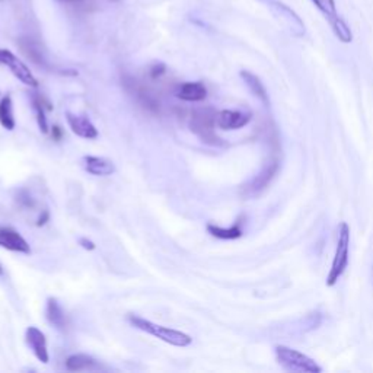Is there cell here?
<instances>
[{
	"label": "cell",
	"instance_id": "6da1fadb",
	"mask_svg": "<svg viewBox=\"0 0 373 373\" xmlns=\"http://www.w3.org/2000/svg\"><path fill=\"white\" fill-rule=\"evenodd\" d=\"M128 323L132 324L135 328H137L143 332L151 334V335H154V337L162 340L163 343H168V344L175 346V347H186L193 343V339L190 337L189 334L174 330V328H168V327L154 324L152 321H147L137 315H130Z\"/></svg>",
	"mask_w": 373,
	"mask_h": 373
},
{
	"label": "cell",
	"instance_id": "7a4b0ae2",
	"mask_svg": "<svg viewBox=\"0 0 373 373\" xmlns=\"http://www.w3.org/2000/svg\"><path fill=\"white\" fill-rule=\"evenodd\" d=\"M216 117H217V111L215 108L206 107V108H198L193 111L191 121H190L191 132L201 142L212 144V146L223 144L222 139L216 135V130H215Z\"/></svg>",
	"mask_w": 373,
	"mask_h": 373
},
{
	"label": "cell",
	"instance_id": "3957f363",
	"mask_svg": "<svg viewBox=\"0 0 373 373\" xmlns=\"http://www.w3.org/2000/svg\"><path fill=\"white\" fill-rule=\"evenodd\" d=\"M348 250H350V226L346 222H343L339 229L337 248H335L332 266L327 277V286L332 287L339 282V278L344 274L348 266Z\"/></svg>",
	"mask_w": 373,
	"mask_h": 373
},
{
	"label": "cell",
	"instance_id": "277c9868",
	"mask_svg": "<svg viewBox=\"0 0 373 373\" xmlns=\"http://www.w3.org/2000/svg\"><path fill=\"white\" fill-rule=\"evenodd\" d=\"M276 356L278 363L292 372H306V373H321L323 367L306 354L286 346H276Z\"/></svg>",
	"mask_w": 373,
	"mask_h": 373
},
{
	"label": "cell",
	"instance_id": "5b68a950",
	"mask_svg": "<svg viewBox=\"0 0 373 373\" xmlns=\"http://www.w3.org/2000/svg\"><path fill=\"white\" fill-rule=\"evenodd\" d=\"M121 82H123L124 89L136 100V102L140 107L147 109L149 113H155V114L159 113L161 101H159L156 93L151 88L146 86L144 83H142L136 78L130 76V74H123Z\"/></svg>",
	"mask_w": 373,
	"mask_h": 373
},
{
	"label": "cell",
	"instance_id": "8992f818",
	"mask_svg": "<svg viewBox=\"0 0 373 373\" xmlns=\"http://www.w3.org/2000/svg\"><path fill=\"white\" fill-rule=\"evenodd\" d=\"M263 2L267 5L270 12L280 22V25H283L292 35L294 36L305 35V24L301 20V16L292 8H289L283 2H280V0H263Z\"/></svg>",
	"mask_w": 373,
	"mask_h": 373
},
{
	"label": "cell",
	"instance_id": "52a82bcc",
	"mask_svg": "<svg viewBox=\"0 0 373 373\" xmlns=\"http://www.w3.org/2000/svg\"><path fill=\"white\" fill-rule=\"evenodd\" d=\"M0 65L8 67L13 76L24 85L31 88L39 86V81H36L29 67L20 57H16L11 50L0 48Z\"/></svg>",
	"mask_w": 373,
	"mask_h": 373
},
{
	"label": "cell",
	"instance_id": "ba28073f",
	"mask_svg": "<svg viewBox=\"0 0 373 373\" xmlns=\"http://www.w3.org/2000/svg\"><path fill=\"white\" fill-rule=\"evenodd\" d=\"M277 172H278V161L273 159L248 184L242 186V196L244 197L259 196L270 185Z\"/></svg>",
	"mask_w": 373,
	"mask_h": 373
},
{
	"label": "cell",
	"instance_id": "9c48e42d",
	"mask_svg": "<svg viewBox=\"0 0 373 373\" xmlns=\"http://www.w3.org/2000/svg\"><path fill=\"white\" fill-rule=\"evenodd\" d=\"M25 341L31 351L34 353V356L39 359L41 363L47 365L50 362V354L47 348V339L46 334L36 327H28L25 332Z\"/></svg>",
	"mask_w": 373,
	"mask_h": 373
},
{
	"label": "cell",
	"instance_id": "30bf717a",
	"mask_svg": "<svg viewBox=\"0 0 373 373\" xmlns=\"http://www.w3.org/2000/svg\"><path fill=\"white\" fill-rule=\"evenodd\" d=\"M0 247L12 252L31 254V248L27 239L11 226L0 225Z\"/></svg>",
	"mask_w": 373,
	"mask_h": 373
},
{
	"label": "cell",
	"instance_id": "8fae6325",
	"mask_svg": "<svg viewBox=\"0 0 373 373\" xmlns=\"http://www.w3.org/2000/svg\"><path fill=\"white\" fill-rule=\"evenodd\" d=\"M251 121V114L236 109H223L217 113L216 124L222 130H238L245 127Z\"/></svg>",
	"mask_w": 373,
	"mask_h": 373
},
{
	"label": "cell",
	"instance_id": "7c38bea8",
	"mask_svg": "<svg viewBox=\"0 0 373 373\" xmlns=\"http://www.w3.org/2000/svg\"><path fill=\"white\" fill-rule=\"evenodd\" d=\"M66 120L69 123V127L72 128V132L86 140H93L98 137V130L97 127L92 124V121L86 116H79V114H66Z\"/></svg>",
	"mask_w": 373,
	"mask_h": 373
},
{
	"label": "cell",
	"instance_id": "4fadbf2b",
	"mask_svg": "<svg viewBox=\"0 0 373 373\" xmlns=\"http://www.w3.org/2000/svg\"><path fill=\"white\" fill-rule=\"evenodd\" d=\"M177 98L186 102H200L208 98V89L201 82H185L175 90Z\"/></svg>",
	"mask_w": 373,
	"mask_h": 373
},
{
	"label": "cell",
	"instance_id": "5bb4252c",
	"mask_svg": "<svg viewBox=\"0 0 373 373\" xmlns=\"http://www.w3.org/2000/svg\"><path fill=\"white\" fill-rule=\"evenodd\" d=\"M85 171L95 177H108L116 172L114 163L100 156H85L83 158Z\"/></svg>",
	"mask_w": 373,
	"mask_h": 373
},
{
	"label": "cell",
	"instance_id": "9a60e30c",
	"mask_svg": "<svg viewBox=\"0 0 373 373\" xmlns=\"http://www.w3.org/2000/svg\"><path fill=\"white\" fill-rule=\"evenodd\" d=\"M46 315H47V320L51 325H54L57 330L65 331L69 325L67 321V316L62 308V305L59 304V301L55 299V297H48L47 301V309H46Z\"/></svg>",
	"mask_w": 373,
	"mask_h": 373
},
{
	"label": "cell",
	"instance_id": "2e32d148",
	"mask_svg": "<svg viewBox=\"0 0 373 373\" xmlns=\"http://www.w3.org/2000/svg\"><path fill=\"white\" fill-rule=\"evenodd\" d=\"M66 369L69 372H92L98 370V362L88 354H72L66 359Z\"/></svg>",
	"mask_w": 373,
	"mask_h": 373
},
{
	"label": "cell",
	"instance_id": "e0dca14e",
	"mask_svg": "<svg viewBox=\"0 0 373 373\" xmlns=\"http://www.w3.org/2000/svg\"><path fill=\"white\" fill-rule=\"evenodd\" d=\"M240 78L244 79L245 85L248 86V89L252 92V95L257 97L261 102L269 105L270 104V100H269V93H267V89L266 86L263 85V82H261V79L257 76V74L248 72V70H242L240 72Z\"/></svg>",
	"mask_w": 373,
	"mask_h": 373
},
{
	"label": "cell",
	"instance_id": "ac0fdd59",
	"mask_svg": "<svg viewBox=\"0 0 373 373\" xmlns=\"http://www.w3.org/2000/svg\"><path fill=\"white\" fill-rule=\"evenodd\" d=\"M32 107L35 111V116H36V123H39V127L43 133H48V123H47V117H46V111H51L53 107L48 102V100L40 93H35L32 95Z\"/></svg>",
	"mask_w": 373,
	"mask_h": 373
},
{
	"label": "cell",
	"instance_id": "d6986e66",
	"mask_svg": "<svg viewBox=\"0 0 373 373\" xmlns=\"http://www.w3.org/2000/svg\"><path fill=\"white\" fill-rule=\"evenodd\" d=\"M20 47L22 50V53L27 55V57L34 62L36 66H43L46 67V59H44V54L40 48V46L36 44L34 40L31 39H21L20 40Z\"/></svg>",
	"mask_w": 373,
	"mask_h": 373
},
{
	"label": "cell",
	"instance_id": "ffe728a7",
	"mask_svg": "<svg viewBox=\"0 0 373 373\" xmlns=\"http://www.w3.org/2000/svg\"><path fill=\"white\" fill-rule=\"evenodd\" d=\"M208 232L217 238V239H225V240H232V239H238L242 236V233H244V231H242L240 228V222L238 220L233 226L231 228H220V226H216V225H212V223H209L208 225Z\"/></svg>",
	"mask_w": 373,
	"mask_h": 373
},
{
	"label": "cell",
	"instance_id": "44dd1931",
	"mask_svg": "<svg viewBox=\"0 0 373 373\" xmlns=\"http://www.w3.org/2000/svg\"><path fill=\"white\" fill-rule=\"evenodd\" d=\"M0 124L6 130L15 128V117H13V104L11 95H6L0 101Z\"/></svg>",
	"mask_w": 373,
	"mask_h": 373
},
{
	"label": "cell",
	"instance_id": "7402d4cb",
	"mask_svg": "<svg viewBox=\"0 0 373 373\" xmlns=\"http://www.w3.org/2000/svg\"><path fill=\"white\" fill-rule=\"evenodd\" d=\"M312 4L318 8V11L325 16L328 24L339 20L340 15L337 13V8H335L334 0H312Z\"/></svg>",
	"mask_w": 373,
	"mask_h": 373
},
{
	"label": "cell",
	"instance_id": "603a6c76",
	"mask_svg": "<svg viewBox=\"0 0 373 373\" xmlns=\"http://www.w3.org/2000/svg\"><path fill=\"white\" fill-rule=\"evenodd\" d=\"M165 73H166V66L163 63H155L151 66V69H149V76H151L152 81L161 79Z\"/></svg>",
	"mask_w": 373,
	"mask_h": 373
},
{
	"label": "cell",
	"instance_id": "cb8c5ba5",
	"mask_svg": "<svg viewBox=\"0 0 373 373\" xmlns=\"http://www.w3.org/2000/svg\"><path fill=\"white\" fill-rule=\"evenodd\" d=\"M18 203H20V206L24 209H34L35 206L34 198L27 191L20 193V196H18Z\"/></svg>",
	"mask_w": 373,
	"mask_h": 373
},
{
	"label": "cell",
	"instance_id": "d4e9b609",
	"mask_svg": "<svg viewBox=\"0 0 373 373\" xmlns=\"http://www.w3.org/2000/svg\"><path fill=\"white\" fill-rule=\"evenodd\" d=\"M79 244L82 245V248H85V250H88V251H93V250L97 248L95 244H93V242H92L90 239H86V238H81V239H79Z\"/></svg>",
	"mask_w": 373,
	"mask_h": 373
},
{
	"label": "cell",
	"instance_id": "484cf974",
	"mask_svg": "<svg viewBox=\"0 0 373 373\" xmlns=\"http://www.w3.org/2000/svg\"><path fill=\"white\" fill-rule=\"evenodd\" d=\"M51 136L54 140H60L62 136H63V132H62V128L59 126H53L51 127Z\"/></svg>",
	"mask_w": 373,
	"mask_h": 373
},
{
	"label": "cell",
	"instance_id": "4316f807",
	"mask_svg": "<svg viewBox=\"0 0 373 373\" xmlns=\"http://www.w3.org/2000/svg\"><path fill=\"white\" fill-rule=\"evenodd\" d=\"M48 219H50V215H48V212H47V210H44L43 216H40L39 222H36V226H44L46 223L48 222Z\"/></svg>",
	"mask_w": 373,
	"mask_h": 373
},
{
	"label": "cell",
	"instance_id": "83f0119b",
	"mask_svg": "<svg viewBox=\"0 0 373 373\" xmlns=\"http://www.w3.org/2000/svg\"><path fill=\"white\" fill-rule=\"evenodd\" d=\"M0 276H4V267H2V264H0Z\"/></svg>",
	"mask_w": 373,
	"mask_h": 373
}]
</instances>
